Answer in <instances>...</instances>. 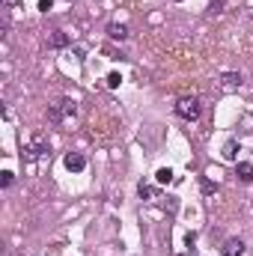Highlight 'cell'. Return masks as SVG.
Returning a JSON list of instances; mask_svg holds the SVG:
<instances>
[{
	"mask_svg": "<svg viewBox=\"0 0 253 256\" xmlns=\"http://www.w3.org/2000/svg\"><path fill=\"white\" fill-rule=\"evenodd\" d=\"M200 98L197 95H182L176 101V116H182L185 122H194V119H200Z\"/></svg>",
	"mask_w": 253,
	"mask_h": 256,
	"instance_id": "obj_1",
	"label": "cell"
},
{
	"mask_svg": "<svg viewBox=\"0 0 253 256\" xmlns=\"http://www.w3.org/2000/svg\"><path fill=\"white\" fill-rule=\"evenodd\" d=\"M48 155V140L42 137V134H36L30 143H24V158L27 161H39V158H45Z\"/></svg>",
	"mask_w": 253,
	"mask_h": 256,
	"instance_id": "obj_2",
	"label": "cell"
},
{
	"mask_svg": "<svg viewBox=\"0 0 253 256\" xmlns=\"http://www.w3.org/2000/svg\"><path fill=\"white\" fill-rule=\"evenodd\" d=\"M241 84H244V78H241V71H224V75H221V90H227V93L238 90Z\"/></svg>",
	"mask_w": 253,
	"mask_h": 256,
	"instance_id": "obj_3",
	"label": "cell"
},
{
	"mask_svg": "<svg viewBox=\"0 0 253 256\" xmlns=\"http://www.w3.org/2000/svg\"><path fill=\"white\" fill-rule=\"evenodd\" d=\"M63 164H66V170H71V173H84V170H87V158H84L81 152H69Z\"/></svg>",
	"mask_w": 253,
	"mask_h": 256,
	"instance_id": "obj_4",
	"label": "cell"
},
{
	"mask_svg": "<svg viewBox=\"0 0 253 256\" xmlns=\"http://www.w3.org/2000/svg\"><path fill=\"white\" fill-rule=\"evenodd\" d=\"M45 45H48V48H66V45H69V33H63V30H51V33L45 36Z\"/></svg>",
	"mask_w": 253,
	"mask_h": 256,
	"instance_id": "obj_5",
	"label": "cell"
},
{
	"mask_svg": "<svg viewBox=\"0 0 253 256\" xmlns=\"http://www.w3.org/2000/svg\"><path fill=\"white\" fill-rule=\"evenodd\" d=\"M224 256H244V241L241 238H227L224 247H221Z\"/></svg>",
	"mask_w": 253,
	"mask_h": 256,
	"instance_id": "obj_6",
	"label": "cell"
},
{
	"mask_svg": "<svg viewBox=\"0 0 253 256\" xmlns=\"http://www.w3.org/2000/svg\"><path fill=\"white\" fill-rule=\"evenodd\" d=\"M235 176L250 185V182H253V164H250V161H238V164H235Z\"/></svg>",
	"mask_w": 253,
	"mask_h": 256,
	"instance_id": "obj_7",
	"label": "cell"
},
{
	"mask_svg": "<svg viewBox=\"0 0 253 256\" xmlns=\"http://www.w3.org/2000/svg\"><path fill=\"white\" fill-rule=\"evenodd\" d=\"M107 36H111V39H119V42H122V39H128V27L114 21V24H107Z\"/></svg>",
	"mask_w": 253,
	"mask_h": 256,
	"instance_id": "obj_8",
	"label": "cell"
},
{
	"mask_svg": "<svg viewBox=\"0 0 253 256\" xmlns=\"http://www.w3.org/2000/svg\"><path fill=\"white\" fill-rule=\"evenodd\" d=\"M63 119H66L63 107H60V104H51V107H48V122H51V125H60Z\"/></svg>",
	"mask_w": 253,
	"mask_h": 256,
	"instance_id": "obj_9",
	"label": "cell"
},
{
	"mask_svg": "<svg viewBox=\"0 0 253 256\" xmlns=\"http://www.w3.org/2000/svg\"><path fill=\"white\" fill-rule=\"evenodd\" d=\"M155 182H158V185H170V182H173V170L170 167H161L155 173Z\"/></svg>",
	"mask_w": 253,
	"mask_h": 256,
	"instance_id": "obj_10",
	"label": "cell"
},
{
	"mask_svg": "<svg viewBox=\"0 0 253 256\" xmlns=\"http://www.w3.org/2000/svg\"><path fill=\"white\" fill-rule=\"evenodd\" d=\"M235 152H238V143H235V140H227V146H224V158H227V161H235Z\"/></svg>",
	"mask_w": 253,
	"mask_h": 256,
	"instance_id": "obj_11",
	"label": "cell"
},
{
	"mask_svg": "<svg viewBox=\"0 0 253 256\" xmlns=\"http://www.w3.org/2000/svg\"><path fill=\"white\" fill-rule=\"evenodd\" d=\"M60 107H63V114H66V116H75V114H78V104L71 101V98H63Z\"/></svg>",
	"mask_w": 253,
	"mask_h": 256,
	"instance_id": "obj_12",
	"label": "cell"
},
{
	"mask_svg": "<svg viewBox=\"0 0 253 256\" xmlns=\"http://www.w3.org/2000/svg\"><path fill=\"white\" fill-rule=\"evenodd\" d=\"M137 191H140V197H143V200H155V197H158V191H155V188H149V185H143V182H140V188H137Z\"/></svg>",
	"mask_w": 253,
	"mask_h": 256,
	"instance_id": "obj_13",
	"label": "cell"
},
{
	"mask_svg": "<svg viewBox=\"0 0 253 256\" xmlns=\"http://www.w3.org/2000/svg\"><path fill=\"white\" fill-rule=\"evenodd\" d=\"M122 84V75H119V71H111V75H107V87H111V90H116Z\"/></svg>",
	"mask_w": 253,
	"mask_h": 256,
	"instance_id": "obj_14",
	"label": "cell"
},
{
	"mask_svg": "<svg viewBox=\"0 0 253 256\" xmlns=\"http://www.w3.org/2000/svg\"><path fill=\"white\" fill-rule=\"evenodd\" d=\"M12 179H15V173H9V170H6L3 176H0V185H3V188H9V185H12Z\"/></svg>",
	"mask_w": 253,
	"mask_h": 256,
	"instance_id": "obj_15",
	"label": "cell"
},
{
	"mask_svg": "<svg viewBox=\"0 0 253 256\" xmlns=\"http://www.w3.org/2000/svg\"><path fill=\"white\" fill-rule=\"evenodd\" d=\"M54 9V0H39V12H51Z\"/></svg>",
	"mask_w": 253,
	"mask_h": 256,
	"instance_id": "obj_16",
	"label": "cell"
},
{
	"mask_svg": "<svg viewBox=\"0 0 253 256\" xmlns=\"http://www.w3.org/2000/svg\"><path fill=\"white\" fill-rule=\"evenodd\" d=\"M21 3V0H6V6H18Z\"/></svg>",
	"mask_w": 253,
	"mask_h": 256,
	"instance_id": "obj_17",
	"label": "cell"
},
{
	"mask_svg": "<svg viewBox=\"0 0 253 256\" xmlns=\"http://www.w3.org/2000/svg\"><path fill=\"white\" fill-rule=\"evenodd\" d=\"M176 3H182V0H176Z\"/></svg>",
	"mask_w": 253,
	"mask_h": 256,
	"instance_id": "obj_18",
	"label": "cell"
},
{
	"mask_svg": "<svg viewBox=\"0 0 253 256\" xmlns=\"http://www.w3.org/2000/svg\"><path fill=\"white\" fill-rule=\"evenodd\" d=\"M66 3H71V0H66Z\"/></svg>",
	"mask_w": 253,
	"mask_h": 256,
	"instance_id": "obj_19",
	"label": "cell"
}]
</instances>
